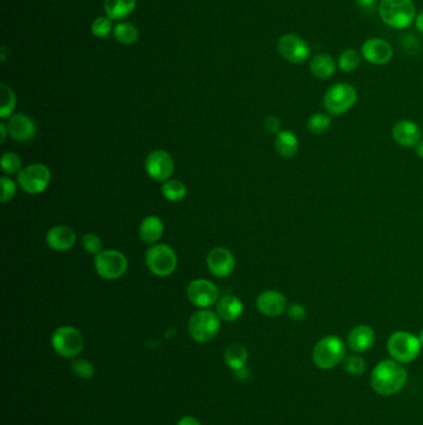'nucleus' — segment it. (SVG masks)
Listing matches in <instances>:
<instances>
[{"label": "nucleus", "mask_w": 423, "mask_h": 425, "mask_svg": "<svg viewBox=\"0 0 423 425\" xmlns=\"http://www.w3.org/2000/svg\"><path fill=\"white\" fill-rule=\"evenodd\" d=\"M409 378L407 371L402 363L395 360L379 362L371 372L370 383L376 393L382 397L398 394L406 386Z\"/></svg>", "instance_id": "nucleus-1"}, {"label": "nucleus", "mask_w": 423, "mask_h": 425, "mask_svg": "<svg viewBox=\"0 0 423 425\" xmlns=\"http://www.w3.org/2000/svg\"><path fill=\"white\" fill-rule=\"evenodd\" d=\"M378 12L382 23L396 30L407 29L416 19V7L412 0H380Z\"/></svg>", "instance_id": "nucleus-2"}, {"label": "nucleus", "mask_w": 423, "mask_h": 425, "mask_svg": "<svg viewBox=\"0 0 423 425\" xmlns=\"http://www.w3.org/2000/svg\"><path fill=\"white\" fill-rule=\"evenodd\" d=\"M347 346L340 337L335 335L323 337L313 349V362L316 367L329 371L339 366L347 357Z\"/></svg>", "instance_id": "nucleus-3"}, {"label": "nucleus", "mask_w": 423, "mask_h": 425, "mask_svg": "<svg viewBox=\"0 0 423 425\" xmlns=\"http://www.w3.org/2000/svg\"><path fill=\"white\" fill-rule=\"evenodd\" d=\"M358 101V92L353 85L338 83L330 86L323 97L324 107L330 116L338 117L347 114Z\"/></svg>", "instance_id": "nucleus-4"}, {"label": "nucleus", "mask_w": 423, "mask_h": 425, "mask_svg": "<svg viewBox=\"0 0 423 425\" xmlns=\"http://www.w3.org/2000/svg\"><path fill=\"white\" fill-rule=\"evenodd\" d=\"M422 344L418 337L407 331L393 332L387 341V352L392 360L400 363H410L421 353Z\"/></svg>", "instance_id": "nucleus-5"}, {"label": "nucleus", "mask_w": 423, "mask_h": 425, "mask_svg": "<svg viewBox=\"0 0 423 425\" xmlns=\"http://www.w3.org/2000/svg\"><path fill=\"white\" fill-rule=\"evenodd\" d=\"M220 331V318L216 312L202 310L191 316L189 321V333L193 340L199 343L211 341Z\"/></svg>", "instance_id": "nucleus-6"}, {"label": "nucleus", "mask_w": 423, "mask_h": 425, "mask_svg": "<svg viewBox=\"0 0 423 425\" xmlns=\"http://www.w3.org/2000/svg\"><path fill=\"white\" fill-rule=\"evenodd\" d=\"M52 349L65 358H74L83 349V337L80 331L71 326L58 327L51 337Z\"/></svg>", "instance_id": "nucleus-7"}, {"label": "nucleus", "mask_w": 423, "mask_h": 425, "mask_svg": "<svg viewBox=\"0 0 423 425\" xmlns=\"http://www.w3.org/2000/svg\"><path fill=\"white\" fill-rule=\"evenodd\" d=\"M147 267L154 275L164 278L175 271L177 258L175 251L164 244L154 245L148 249L146 254Z\"/></svg>", "instance_id": "nucleus-8"}, {"label": "nucleus", "mask_w": 423, "mask_h": 425, "mask_svg": "<svg viewBox=\"0 0 423 425\" xmlns=\"http://www.w3.org/2000/svg\"><path fill=\"white\" fill-rule=\"evenodd\" d=\"M50 169L44 165H32L23 168L18 174V183L29 194H40L50 185Z\"/></svg>", "instance_id": "nucleus-9"}, {"label": "nucleus", "mask_w": 423, "mask_h": 425, "mask_svg": "<svg viewBox=\"0 0 423 425\" xmlns=\"http://www.w3.org/2000/svg\"><path fill=\"white\" fill-rule=\"evenodd\" d=\"M95 267L97 273L103 279H120V276L126 273L128 261L120 251L105 250L96 255Z\"/></svg>", "instance_id": "nucleus-10"}, {"label": "nucleus", "mask_w": 423, "mask_h": 425, "mask_svg": "<svg viewBox=\"0 0 423 425\" xmlns=\"http://www.w3.org/2000/svg\"><path fill=\"white\" fill-rule=\"evenodd\" d=\"M279 55L292 64H303L310 57V46L297 34H285L277 43Z\"/></svg>", "instance_id": "nucleus-11"}, {"label": "nucleus", "mask_w": 423, "mask_h": 425, "mask_svg": "<svg viewBox=\"0 0 423 425\" xmlns=\"http://www.w3.org/2000/svg\"><path fill=\"white\" fill-rule=\"evenodd\" d=\"M186 295L193 305L206 309L217 302L219 289L208 280L197 279L190 282Z\"/></svg>", "instance_id": "nucleus-12"}, {"label": "nucleus", "mask_w": 423, "mask_h": 425, "mask_svg": "<svg viewBox=\"0 0 423 425\" xmlns=\"http://www.w3.org/2000/svg\"><path fill=\"white\" fill-rule=\"evenodd\" d=\"M146 171L152 179L164 183L166 180H169L174 172V160L166 151L163 149L153 151L147 157Z\"/></svg>", "instance_id": "nucleus-13"}, {"label": "nucleus", "mask_w": 423, "mask_h": 425, "mask_svg": "<svg viewBox=\"0 0 423 425\" xmlns=\"http://www.w3.org/2000/svg\"><path fill=\"white\" fill-rule=\"evenodd\" d=\"M361 56L369 64L382 66L389 64L393 57V49L389 41L381 38H370L361 45Z\"/></svg>", "instance_id": "nucleus-14"}, {"label": "nucleus", "mask_w": 423, "mask_h": 425, "mask_svg": "<svg viewBox=\"0 0 423 425\" xmlns=\"http://www.w3.org/2000/svg\"><path fill=\"white\" fill-rule=\"evenodd\" d=\"M256 306L262 315L268 318H277L287 311L288 304L287 298L282 292L277 290H267L262 292L257 298Z\"/></svg>", "instance_id": "nucleus-15"}, {"label": "nucleus", "mask_w": 423, "mask_h": 425, "mask_svg": "<svg viewBox=\"0 0 423 425\" xmlns=\"http://www.w3.org/2000/svg\"><path fill=\"white\" fill-rule=\"evenodd\" d=\"M208 270L216 278H226L235 269V258L231 251L225 248L213 249L206 259Z\"/></svg>", "instance_id": "nucleus-16"}, {"label": "nucleus", "mask_w": 423, "mask_h": 425, "mask_svg": "<svg viewBox=\"0 0 423 425\" xmlns=\"http://www.w3.org/2000/svg\"><path fill=\"white\" fill-rule=\"evenodd\" d=\"M392 138L398 146L404 148L416 147L421 141V128L416 122L410 120H401L396 122L392 127Z\"/></svg>", "instance_id": "nucleus-17"}, {"label": "nucleus", "mask_w": 423, "mask_h": 425, "mask_svg": "<svg viewBox=\"0 0 423 425\" xmlns=\"http://www.w3.org/2000/svg\"><path fill=\"white\" fill-rule=\"evenodd\" d=\"M9 136L18 142H28L36 134V123L26 114H14L8 122Z\"/></svg>", "instance_id": "nucleus-18"}, {"label": "nucleus", "mask_w": 423, "mask_h": 425, "mask_svg": "<svg viewBox=\"0 0 423 425\" xmlns=\"http://www.w3.org/2000/svg\"><path fill=\"white\" fill-rule=\"evenodd\" d=\"M375 331L367 324H359L349 332L347 344L355 353H365L373 349L375 344Z\"/></svg>", "instance_id": "nucleus-19"}, {"label": "nucleus", "mask_w": 423, "mask_h": 425, "mask_svg": "<svg viewBox=\"0 0 423 425\" xmlns=\"http://www.w3.org/2000/svg\"><path fill=\"white\" fill-rule=\"evenodd\" d=\"M46 242L51 249L56 251H65L75 245L76 233L69 227L57 225L47 231Z\"/></svg>", "instance_id": "nucleus-20"}, {"label": "nucleus", "mask_w": 423, "mask_h": 425, "mask_svg": "<svg viewBox=\"0 0 423 425\" xmlns=\"http://www.w3.org/2000/svg\"><path fill=\"white\" fill-rule=\"evenodd\" d=\"M338 63H335L334 57L329 54H316L310 59V70L313 76L321 80H328L336 72Z\"/></svg>", "instance_id": "nucleus-21"}, {"label": "nucleus", "mask_w": 423, "mask_h": 425, "mask_svg": "<svg viewBox=\"0 0 423 425\" xmlns=\"http://www.w3.org/2000/svg\"><path fill=\"white\" fill-rule=\"evenodd\" d=\"M216 313L224 321L232 322V321H236L242 316L243 305H242L240 298H236V296H231V295L224 296L219 300V302L216 305Z\"/></svg>", "instance_id": "nucleus-22"}, {"label": "nucleus", "mask_w": 423, "mask_h": 425, "mask_svg": "<svg viewBox=\"0 0 423 425\" xmlns=\"http://www.w3.org/2000/svg\"><path fill=\"white\" fill-rule=\"evenodd\" d=\"M274 147L281 157L292 158L298 153L299 141L297 136L292 131H281L279 134H276Z\"/></svg>", "instance_id": "nucleus-23"}, {"label": "nucleus", "mask_w": 423, "mask_h": 425, "mask_svg": "<svg viewBox=\"0 0 423 425\" xmlns=\"http://www.w3.org/2000/svg\"><path fill=\"white\" fill-rule=\"evenodd\" d=\"M163 231H164V227L158 216H147L139 227L140 239L147 244L157 242L162 238Z\"/></svg>", "instance_id": "nucleus-24"}, {"label": "nucleus", "mask_w": 423, "mask_h": 425, "mask_svg": "<svg viewBox=\"0 0 423 425\" xmlns=\"http://www.w3.org/2000/svg\"><path fill=\"white\" fill-rule=\"evenodd\" d=\"M135 4V0H105V12L109 19H124L133 13Z\"/></svg>", "instance_id": "nucleus-25"}, {"label": "nucleus", "mask_w": 423, "mask_h": 425, "mask_svg": "<svg viewBox=\"0 0 423 425\" xmlns=\"http://www.w3.org/2000/svg\"><path fill=\"white\" fill-rule=\"evenodd\" d=\"M248 360V351L241 343H232L225 351V363L228 369L232 371L245 369L246 362Z\"/></svg>", "instance_id": "nucleus-26"}, {"label": "nucleus", "mask_w": 423, "mask_h": 425, "mask_svg": "<svg viewBox=\"0 0 423 425\" xmlns=\"http://www.w3.org/2000/svg\"><path fill=\"white\" fill-rule=\"evenodd\" d=\"M361 52L356 50V49H345V50L340 52V55L338 57V68L340 69L343 72H354V71L359 69V66L361 64Z\"/></svg>", "instance_id": "nucleus-27"}, {"label": "nucleus", "mask_w": 423, "mask_h": 425, "mask_svg": "<svg viewBox=\"0 0 423 425\" xmlns=\"http://www.w3.org/2000/svg\"><path fill=\"white\" fill-rule=\"evenodd\" d=\"M162 193L168 200L179 202L183 200L186 196V187L180 180H166L162 185Z\"/></svg>", "instance_id": "nucleus-28"}, {"label": "nucleus", "mask_w": 423, "mask_h": 425, "mask_svg": "<svg viewBox=\"0 0 423 425\" xmlns=\"http://www.w3.org/2000/svg\"><path fill=\"white\" fill-rule=\"evenodd\" d=\"M114 38L122 44H134L139 38L138 29L129 23H122L114 28Z\"/></svg>", "instance_id": "nucleus-29"}, {"label": "nucleus", "mask_w": 423, "mask_h": 425, "mask_svg": "<svg viewBox=\"0 0 423 425\" xmlns=\"http://www.w3.org/2000/svg\"><path fill=\"white\" fill-rule=\"evenodd\" d=\"M0 100H1V106H0V117L4 120L10 117V114H13L14 108L17 105V99L14 95L13 90L8 87L7 85H1L0 86Z\"/></svg>", "instance_id": "nucleus-30"}, {"label": "nucleus", "mask_w": 423, "mask_h": 425, "mask_svg": "<svg viewBox=\"0 0 423 425\" xmlns=\"http://www.w3.org/2000/svg\"><path fill=\"white\" fill-rule=\"evenodd\" d=\"M330 125H332L330 114H323V112L312 114L307 122V127L310 129V134H325L330 127Z\"/></svg>", "instance_id": "nucleus-31"}, {"label": "nucleus", "mask_w": 423, "mask_h": 425, "mask_svg": "<svg viewBox=\"0 0 423 425\" xmlns=\"http://www.w3.org/2000/svg\"><path fill=\"white\" fill-rule=\"evenodd\" d=\"M343 367L345 369L347 375H361L367 371V362L359 353L347 355L343 361Z\"/></svg>", "instance_id": "nucleus-32"}, {"label": "nucleus", "mask_w": 423, "mask_h": 425, "mask_svg": "<svg viewBox=\"0 0 423 425\" xmlns=\"http://www.w3.org/2000/svg\"><path fill=\"white\" fill-rule=\"evenodd\" d=\"M1 168L7 174H15L21 171V158L17 153L6 152L1 157Z\"/></svg>", "instance_id": "nucleus-33"}, {"label": "nucleus", "mask_w": 423, "mask_h": 425, "mask_svg": "<svg viewBox=\"0 0 423 425\" xmlns=\"http://www.w3.org/2000/svg\"><path fill=\"white\" fill-rule=\"evenodd\" d=\"M71 369L77 377L83 380H91L95 375L94 364L86 360H75L71 363Z\"/></svg>", "instance_id": "nucleus-34"}, {"label": "nucleus", "mask_w": 423, "mask_h": 425, "mask_svg": "<svg viewBox=\"0 0 423 425\" xmlns=\"http://www.w3.org/2000/svg\"><path fill=\"white\" fill-rule=\"evenodd\" d=\"M83 249L89 253V254H100L102 251V241L100 236L94 234V233H87L83 235Z\"/></svg>", "instance_id": "nucleus-35"}, {"label": "nucleus", "mask_w": 423, "mask_h": 425, "mask_svg": "<svg viewBox=\"0 0 423 425\" xmlns=\"http://www.w3.org/2000/svg\"><path fill=\"white\" fill-rule=\"evenodd\" d=\"M111 29H112V24H111V20L109 18H105V17H101V18H97V19L92 23V26H91V30H92V34L97 37V38H105V37H107L108 34L111 32Z\"/></svg>", "instance_id": "nucleus-36"}, {"label": "nucleus", "mask_w": 423, "mask_h": 425, "mask_svg": "<svg viewBox=\"0 0 423 425\" xmlns=\"http://www.w3.org/2000/svg\"><path fill=\"white\" fill-rule=\"evenodd\" d=\"M1 185V202L6 204L10 202L17 193V185L10 178L3 177L0 179Z\"/></svg>", "instance_id": "nucleus-37"}, {"label": "nucleus", "mask_w": 423, "mask_h": 425, "mask_svg": "<svg viewBox=\"0 0 423 425\" xmlns=\"http://www.w3.org/2000/svg\"><path fill=\"white\" fill-rule=\"evenodd\" d=\"M401 45L404 48V50L409 54L416 55L421 51V43L417 37L413 34H406L401 38Z\"/></svg>", "instance_id": "nucleus-38"}, {"label": "nucleus", "mask_w": 423, "mask_h": 425, "mask_svg": "<svg viewBox=\"0 0 423 425\" xmlns=\"http://www.w3.org/2000/svg\"><path fill=\"white\" fill-rule=\"evenodd\" d=\"M287 313H288V318L296 321V322H302L305 318H307V309L301 304H292V305L287 307Z\"/></svg>", "instance_id": "nucleus-39"}, {"label": "nucleus", "mask_w": 423, "mask_h": 425, "mask_svg": "<svg viewBox=\"0 0 423 425\" xmlns=\"http://www.w3.org/2000/svg\"><path fill=\"white\" fill-rule=\"evenodd\" d=\"M263 127L268 134H277L281 132V121L276 116H267L263 121Z\"/></svg>", "instance_id": "nucleus-40"}, {"label": "nucleus", "mask_w": 423, "mask_h": 425, "mask_svg": "<svg viewBox=\"0 0 423 425\" xmlns=\"http://www.w3.org/2000/svg\"><path fill=\"white\" fill-rule=\"evenodd\" d=\"M355 3H356V6L362 9V10H373L375 6H376V3H378V0H355Z\"/></svg>", "instance_id": "nucleus-41"}, {"label": "nucleus", "mask_w": 423, "mask_h": 425, "mask_svg": "<svg viewBox=\"0 0 423 425\" xmlns=\"http://www.w3.org/2000/svg\"><path fill=\"white\" fill-rule=\"evenodd\" d=\"M177 425H202L200 422L194 417H184V418L179 420Z\"/></svg>", "instance_id": "nucleus-42"}, {"label": "nucleus", "mask_w": 423, "mask_h": 425, "mask_svg": "<svg viewBox=\"0 0 423 425\" xmlns=\"http://www.w3.org/2000/svg\"><path fill=\"white\" fill-rule=\"evenodd\" d=\"M415 25L418 32L423 35V10L420 14H417L416 19H415Z\"/></svg>", "instance_id": "nucleus-43"}, {"label": "nucleus", "mask_w": 423, "mask_h": 425, "mask_svg": "<svg viewBox=\"0 0 423 425\" xmlns=\"http://www.w3.org/2000/svg\"><path fill=\"white\" fill-rule=\"evenodd\" d=\"M0 129H1V141L4 142L6 138H7L8 134H9V131H8V126L4 123V122H1L0 123Z\"/></svg>", "instance_id": "nucleus-44"}, {"label": "nucleus", "mask_w": 423, "mask_h": 425, "mask_svg": "<svg viewBox=\"0 0 423 425\" xmlns=\"http://www.w3.org/2000/svg\"><path fill=\"white\" fill-rule=\"evenodd\" d=\"M416 153H417V156H418L420 158L423 159V141H420V143L417 145Z\"/></svg>", "instance_id": "nucleus-45"}, {"label": "nucleus", "mask_w": 423, "mask_h": 425, "mask_svg": "<svg viewBox=\"0 0 423 425\" xmlns=\"http://www.w3.org/2000/svg\"><path fill=\"white\" fill-rule=\"evenodd\" d=\"M418 340H420V342L422 344L423 347V330L420 331V333H418Z\"/></svg>", "instance_id": "nucleus-46"}]
</instances>
